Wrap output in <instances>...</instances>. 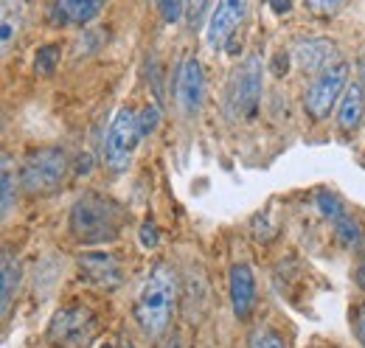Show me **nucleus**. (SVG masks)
I'll return each mask as SVG.
<instances>
[{
    "label": "nucleus",
    "mask_w": 365,
    "mask_h": 348,
    "mask_svg": "<svg viewBox=\"0 0 365 348\" xmlns=\"http://www.w3.org/2000/svg\"><path fill=\"white\" fill-rule=\"evenodd\" d=\"M178 298H180V284H178L175 267L169 261H155L149 267V275L140 284V292L133 306V317H135L138 329L143 332V337L149 340L166 337L175 320Z\"/></svg>",
    "instance_id": "1"
},
{
    "label": "nucleus",
    "mask_w": 365,
    "mask_h": 348,
    "mask_svg": "<svg viewBox=\"0 0 365 348\" xmlns=\"http://www.w3.org/2000/svg\"><path fill=\"white\" fill-rule=\"evenodd\" d=\"M127 219H130V214L113 197L98 194V191H85L71 205L68 227H71V236L79 245L93 247V245L115 242L121 236V227H124Z\"/></svg>",
    "instance_id": "2"
},
{
    "label": "nucleus",
    "mask_w": 365,
    "mask_h": 348,
    "mask_svg": "<svg viewBox=\"0 0 365 348\" xmlns=\"http://www.w3.org/2000/svg\"><path fill=\"white\" fill-rule=\"evenodd\" d=\"M68 169L71 160L62 146H37L26 155L20 166V188L29 197H48L62 188Z\"/></svg>",
    "instance_id": "3"
},
{
    "label": "nucleus",
    "mask_w": 365,
    "mask_h": 348,
    "mask_svg": "<svg viewBox=\"0 0 365 348\" xmlns=\"http://www.w3.org/2000/svg\"><path fill=\"white\" fill-rule=\"evenodd\" d=\"M98 323L88 306L65 304L59 306L46 326V340L51 348H85L93 340Z\"/></svg>",
    "instance_id": "4"
},
{
    "label": "nucleus",
    "mask_w": 365,
    "mask_h": 348,
    "mask_svg": "<svg viewBox=\"0 0 365 348\" xmlns=\"http://www.w3.org/2000/svg\"><path fill=\"white\" fill-rule=\"evenodd\" d=\"M262 85H264V65L259 56L242 59V65L233 71L228 85V113L233 118H256L259 101H262Z\"/></svg>",
    "instance_id": "5"
},
{
    "label": "nucleus",
    "mask_w": 365,
    "mask_h": 348,
    "mask_svg": "<svg viewBox=\"0 0 365 348\" xmlns=\"http://www.w3.org/2000/svg\"><path fill=\"white\" fill-rule=\"evenodd\" d=\"M140 143V127H138V113L133 107H121L113 121L110 130L104 135V163L115 174L127 172L133 163V152Z\"/></svg>",
    "instance_id": "6"
},
{
    "label": "nucleus",
    "mask_w": 365,
    "mask_h": 348,
    "mask_svg": "<svg viewBox=\"0 0 365 348\" xmlns=\"http://www.w3.org/2000/svg\"><path fill=\"white\" fill-rule=\"evenodd\" d=\"M349 87V62H337L331 68H326L323 73H318L312 79V85L307 87L304 96V110L312 121H323L331 116V110L340 104L343 93Z\"/></svg>",
    "instance_id": "7"
},
{
    "label": "nucleus",
    "mask_w": 365,
    "mask_h": 348,
    "mask_svg": "<svg viewBox=\"0 0 365 348\" xmlns=\"http://www.w3.org/2000/svg\"><path fill=\"white\" fill-rule=\"evenodd\" d=\"M175 98L182 116H197L205 101V71L197 56L182 59L175 73Z\"/></svg>",
    "instance_id": "8"
},
{
    "label": "nucleus",
    "mask_w": 365,
    "mask_h": 348,
    "mask_svg": "<svg viewBox=\"0 0 365 348\" xmlns=\"http://www.w3.org/2000/svg\"><path fill=\"white\" fill-rule=\"evenodd\" d=\"M76 270H79L82 281H88L93 287H101V290H115L124 281L121 261L110 250H88V253H82L79 261H76Z\"/></svg>",
    "instance_id": "9"
},
{
    "label": "nucleus",
    "mask_w": 365,
    "mask_h": 348,
    "mask_svg": "<svg viewBox=\"0 0 365 348\" xmlns=\"http://www.w3.org/2000/svg\"><path fill=\"white\" fill-rule=\"evenodd\" d=\"M245 14H247V3H242V0H225V3H220L211 11L208 26H205V43H208V48L220 51L222 45L228 43L230 37L236 34V26L245 20Z\"/></svg>",
    "instance_id": "10"
},
{
    "label": "nucleus",
    "mask_w": 365,
    "mask_h": 348,
    "mask_svg": "<svg viewBox=\"0 0 365 348\" xmlns=\"http://www.w3.org/2000/svg\"><path fill=\"white\" fill-rule=\"evenodd\" d=\"M292 59L298 65V71L304 73H323L326 68L337 65V43L329 37H307L292 48Z\"/></svg>",
    "instance_id": "11"
},
{
    "label": "nucleus",
    "mask_w": 365,
    "mask_h": 348,
    "mask_svg": "<svg viewBox=\"0 0 365 348\" xmlns=\"http://www.w3.org/2000/svg\"><path fill=\"white\" fill-rule=\"evenodd\" d=\"M228 292H230V309H233L236 320H247L253 314V306H256V278H253L250 264L236 261L230 267Z\"/></svg>",
    "instance_id": "12"
},
{
    "label": "nucleus",
    "mask_w": 365,
    "mask_h": 348,
    "mask_svg": "<svg viewBox=\"0 0 365 348\" xmlns=\"http://www.w3.org/2000/svg\"><path fill=\"white\" fill-rule=\"evenodd\" d=\"M101 9H104V3H98V0H59L46 9V20L53 29L88 26L101 14Z\"/></svg>",
    "instance_id": "13"
},
{
    "label": "nucleus",
    "mask_w": 365,
    "mask_h": 348,
    "mask_svg": "<svg viewBox=\"0 0 365 348\" xmlns=\"http://www.w3.org/2000/svg\"><path fill=\"white\" fill-rule=\"evenodd\" d=\"M365 118V87L363 82H349L340 104H337V127L343 132H354Z\"/></svg>",
    "instance_id": "14"
},
{
    "label": "nucleus",
    "mask_w": 365,
    "mask_h": 348,
    "mask_svg": "<svg viewBox=\"0 0 365 348\" xmlns=\"http://www.w3.org/2000/svg\"><path fill=\"white\" fill-rule=\"evenodd\" d=\"M180 292H182L185 320H188V323L200 320V317H202V306L208 304V287H205V278H202L200 270H197V272H194V270L188 272V281H185V287H182Z\"/></svg>",
    "instance_id": "15"
},
{
    "label": "nucleus",
    "mask_w": 365,
    "mask_h": 348,
    "mask_svg": "<svg viewBox=\"0 0 365 348\" xmlns=\"http://www.w3.org/2000/svg\"><path fill=\"white\" fill-rule=\"evenodd\" d=\"M17 284H20V261L14 259V253L9 247H3V256H0V306H3V317H9Z\"/></svg>",
    "instance_id": "16"
},
{
    "label": "nucleus",
    "mask_w": 365,
    "mask_h": 348,
    "mask_svg": "<svg viewBox=\"0 0 365 348\" xmlns=\"http://www.w3.org/2000/svg\"><path fill=\"white\" fill-rule=\"evenodd\" d=\"M17 185H20V174L11 172V155L3 152V174H0V205H3V219L11 214L14 203H17Z\"/></svg>",
    "instance_id": "17"
},
{
    "label": "nucleus",
    "mask_w": 365,
    "mask_h": 348,
    "mask_svg": "<svg viewBox=\"0 0 365 348\" xmlns=\"http://www.w3.org/2000/svg\"><path fill=\"white\" fill-rule=\"evenodd\" d=\"M247 348H287V340L273 326H256L247 334Z\"/></svg>",
    "instance_id": "18"
},
{
    "label": "nucleus",
    "mask_w": 365,
    "mask_h": 348,
    "mask_svg": "<svg viewBox=\"0 0 365 348\" xmlns=\"http://www.w3.org/2000/svg\"><path fill=\"white\" fill-rule=\"evenodd\" d=\"M59 59H62V45L48 43L43 48H37L34 53V71L43 73V76H51L56 68H59Z\"/></svg>",
    "instance_id": "19"
},
{
    "label": "nucleus",
    "mask_w": 365,
    "mask_h": 348,
    "mask_svg": "<svg viewBox=\"0 0 365 348\" xmlns=\"http://www.w3.org/2000/svg\"><path fill=\"white\" fill-rule=\"evenodd\" d=\"M17 26H20V6L6 3L3 6V17H0V43H3V51H9L11 40L17 37Z\"/></svg>",
    "instance_id": "20"
},
{
    "label": "nucleus",
    "mask_w": 365,
    "mask_h": 348,
    "mask_svg": "<svg viewBox=\"0 0 365 348\" xmlns=\"http://www.w3.org/2000/svg\"><path fill=\"white\" fill-rule=\"evenodd\" d=\"M315 205H318V211L329 219V222H340V219L349 214V211L343 208V203H340L329 188H320L318 194H315Z\"/></svg>",
    "instance_id": "21"
},
{
    "label": "nucleus",
    "mask_w": 365,
    "mask_h": 348,
    "mask_svg": "<svg viewBox=\"0 0 365 348\" xmlns=\"http://www.w3.org/2000/svg\"><path fill=\"white\" fill-rule=\"evenodd\" d=\"M334 230H337V239H340L346 247H354V245H360V242H363L360 225H357V219L351 217V214H346L340 222H334Z\"/></svg>",
    "instance_id": "22"
},
{
    "label": "nucleus",
    "mask_w": 365,
    "mask_h": 348,
    "mask_svg": "<svg viewBox=\"0 0 365 348\" xmlns=\"http://www.w3.org/2000/svg\"><path fill=\"white\" fill-rule=\"evenodd\" d=\"M104 40H107V34H104V31H98V29H85V31H82V37L76 40V51H73V56H91V53H96L98 48H104Z\"/></svg>",
    "instance_id": "23"
},
{
    "label": "nucleus",
    "mask_w": 365,
    "mask_h": 348,
    "mask_svg": "<svg viewBox=\"0 0 365 348\" xmlns=\"http://www.w3.org/2000/svg\"><path fill=\"white\" fill-rule=\"evenodd\" d=\"M160 124V104H146L138 113V127H140V138H149Z\"/></svg>",
    "instance_id": "24"
},
{
    "label": "nucleus",
    "mask_w": 365,
    "mask_h": 348,
    "mask_svg": "<svg viewBox=\"0 0 365 348\" xmlns=\"http://www.w3.org/2000/svg\"><path fill=\"white\" fill-rule=\"evenodd\" d=\"M158 9H160V17L166 23H178L182 14H185V3H180V0H163Z\"/></svg>",
    "instance_id": "25"
},
{
    "label": "nucleus",
    "mask_w": 365,
    "mask_h": 348,
    "mask_svg": "<svg viewBox=\"0 0 365 348\" xmlns=\"http://www.w3.org/2000/svg\"><path fill=\"white\" fill-rule=\"evenodd\" d=\"M351 317H354V334H357V340H360V346L365 348V301L354 306V312H351Z\"/></svg>",
    "instance_id": "26"
},
{
    "label": "nucleus",
    "mask_w": 365,
    "mask_h": 348,
    "mask_svg": "<svg viewBox=\"0 0 365 348\" xmlns=\"http://www.w3.org/2000/svg\"><path fill=\"white\" fill-rule=\"evenodd\" d=\"M158 227H155V222H143V227H140V245L143 247H158Z\"/></svg>",
    "instance_id": "27"
},
{
    "label": "nucleus",
    "mask_w": 365,
    "mask_h": 348,
    "mask_svg": "<svg viewBox=\"0 0 365 348\" xmlns=\"http://www.w3.org/2000/svg\"><path fill=\"white\" fill-rule=\"evenodd\" d=\"M309 9H312L315 14H334V11H340V3H323V0H315V3H309Z\"/></svg>",
    "instance_id": "28"
},
{
    "label": "nucleus",
    "mask_w": 365,
    "mask_h": 348,
    "mask_svg": "<svg viewBox=\"0 0 365 348\" xmlns=\"http://www.w3.org/2000/svg\"><path fill=\"white\" fill-rule=\"evenodd\" d=\"M202 11H208V3H197V9H191V11H188V23H191V29H197L194 23H200Z\"/></svg>",
    "instance_id": "29"
},
{
    "label": "nucleus",
    "mask_w": 365,
    "mask_h": 348,
    "mask_svg": "<svg viewBox=\"0 0 365 348\" xmlns=\"http://www.w3.org/2000/svg\"><path fill=\"white\" fill-rule=\"evenodd\" d=\"M270 9H273L275 14H289V11H292V3H287V0H284V3H281V0H273Z\"/></svg>",
    "instance_id": "30"
},
{
    "label": "nucleus",
    "mask_w": 365,
    "mask_h": 348,
    "mask_svg": "<svg viewBox=\"0 0 365 348\" xmlns=\"http://www.w3.org/2000/svg\"><path fill=\"white\" fill-rule=\"evenodd\" d=\"M163 348H182V337H180V334L166 337V346H163Z\"/></svg>",
    "instance_id": "31"
},
{
    "label": "nucleus",
    "mask_w": 365,
    "mask_h": 348,
    "mask_svg": "<svg viewBox=\"0 0 365 348\" xmlns=\"http://www.w3.org/2000/svg\"><path fill=\"white\" fill-rule=\"evenodd\" d=\"M354 278H357V284L365 290V264H360V267H357V275H354Z\"/></svg>",
    "instance_id": "32"
},
{
    "label": "nucleus",
    "mask_w": 365,
    "mask_h": 348,
    "mask_svg": "<svg viewBox=\"0 0 365 348\" xmlns=\"http://www.w3.org/2000/svg\"><path fill=\"white\" fill-rule=\"evenodd\" d=\"M121 348H135V346H133V343H130V340H127V343H124V346H121Z\"/></svg>",
    "instance_id": "33"
},
{
    "label": "nucleus",
    "mask_w": 365,
    "mask_h": 348,
    "mask_svg": "<svg viewBox=\"0 0 365 348\" xmlns=\"http://www.w3.org/2000/svg\"><path fill=\"white\" fill-rule=\"evenodd\" d=\"M101 348H115V346H101Z\"/></svg>",
    "instance_id": "34"
},
{
    "label": "nucleus",
    "mask_w": 365,
    "mask_h": 348,
    "mask_svg": "<svg viewBox=\"0 0 365 348\" xmlns=\"http://www.w3.org/2000/svg\"><path fill=\"white\" fill-rule=\"evenodd\" d=\"M363 245H365V233H363Z\"/></svg>",
    "instance_id": "35"
}]
</instances>
